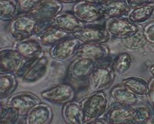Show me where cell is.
<instances>
[{"mask_svg": "<svg viewBox=\"0 0 154 124\" xmlns=\"http://www.w3.org/2000/svg\"><path fill=\"white\" fill-rule=\"evenodd\" d=\"M86 123H96V124H109L106 119L104 118V116L98 117V118H95V119H90Z\"/></svg>", "mask_w": 154, "mask_h": 124, "instance_id": "e575fe53", "label": "cell"}, {"mask_svg": "<svg viewBox=\"0 0 154 124\" xmlns=\"http://www.w3.org/2000/svg\"><path fill=\"white\" fill-rule=\"evenodd\" d=\"M53 24L69 35H73L79 32L86 25L78 19L72 12H60L55 18Z\"/></svg>", "mask_w": 154, "mask_h": 124, "instance_id": "9a60e30c", "label": "cell"}, {"mask_svg": "<svg viewBox=\"0 0 154 124\" xmlns=\"http://www.w3.org/2000/svg\"><path fill=\"white\" fill-rule=\"evenodd\" d=\"M146 96L149 106L154 113V77H152L148 82V92Z\"/></svg>", "mask_w": 154, "mask_h": 124, "instance_id": "d6a6232c", "label": "cell"}, {"mask_svg": "<svg viewBox=\"0 0 154 124\" xmlns=\"http://www.w3.org/2000/svg\"><path fill=\"white\" fill-rule=\"evenodd\" d=\"M19 14L17 0H0V19L3 21L11 20Z\"/></svg>", "mask_w": 154, "mask_h": 124, "instance_id": "4316f807", "label": "cell"}, {"mask_svg": "<svg viewBox=\"0 0 154 124\" xmlns=\"http://www.w3.org/2000/svg\"><path fill=\"white\" fill-rule=\"evenodd\" d=\"M103 26L109 37L120 40L136 34L140 29L139 25L123 16L106 19Z\"/></svg>", "mask_w": 154, "mask_h": 124, "instance_id": "5b68a950", "label": "cell"}, {"mask_svg": "<svg viewBox=\"0 0 154 124\" xmlns=\"http://www.w3.org/2000/svg\"><path fill=\"white\" fill-rule=\"evenodd\" d=\"M62 116L65 122L68 124H83L84 115L79 102L72 100L63 105Z\"/></svg>", "mask_w": 154, "mask_h": 124, "instance_id": "44dd1931", "label": "cell"}, {"mask_svg": "<svg viewBox=\"0 0 154 124\" xmlns=\"http://www.w3.org/2000/svg\"><path fill=\"white\" fill-rule=\"evenodd\" d=\"M81 1H83L85 2H87V3L92 4V5L101 6L102 5H103L104 3H106L109 0H81Z\"/></svg>", "mask_w": 154, "mask_h": 124, "instance_id": "d590c367", "label": "cell"}, {"mask_svg": "<svg viewBox=\"0 0 154 124\" xmlns=\"http://www.w3.org/2000/svg\"><path fill=\"white\" fill-rule=\"evenodd\" d=\"M100 7L106 19L122 17L131 9L126 0H109Z\"/></svg>", "mask_w": 154, "mask_h": 124, "instance_id": "7402d4cb", "label": "cell"}, {"mask_svg": "<svg viewBox=\"0 0 154 124\" xmlns=\"http://www.w3.org/2000/svg\"><path fill=\"white\" fill-rule=\"evenodd\" d=\"M72 36L79 40L81 44H105L110 37L104 26L100 25H86L79 32Z\"/></svg>", "mask_w": 154, "mask_h": 124, "instance_id": "7c38bea8", "label": "cell"}, {"mask_svg": "<svg viewBox=\"0 0 154 124\" xmlns=\"http://www.w3.org/2000/svg\"><path fill=\"white\" fill-rule=\"evenodd\" d=\"M110 55L109 48L105 44L91 43L81 44L75 53V57H82L94 62L106 60Z\"/></svg>", "mask_w": 154, "mask_h": 124, "instance_id": "8fae6325", "label": "cell"}, {"mask_svg": "<svg viewBox=\"0 0 154 124\" xmlns=\"http://www.w3.org/2000/svg\"><path fill=\"white\" fill-rule=\"evenodd\" d=\"M38 96L31 92H21L17 94H12L7 99L5 104L14 109L21 117H25L31 109L41 103Z\"/></svg>", "mask_w": 154, "mask_h": 124, "instance_id": "ba28073f", "label": "cell"}, {"mask_svg": "<svg viewBox=\"0 0 154 124\" xmlns=\"http://www.w3.org/2000/svg\"><path fill=\"white\" fill-rule=\"evenodd\" d=\"M40 96L52 104L63 106L75 99V90L70 84L60 83L42 91Z\"/></svg>", "mask_w": 154, "mask_h": 124, "instance_id": "8992f818", "label": "cell"}, {"mask_svg": "<svg viewBox=\"0 0 154 124\" xmlns=\"http://www.w3.org/2000/svg\"><path fill=\"white\" fill-rule=\"evenodd\" d=\"M110 95L116 104L135 106L140 101V96L133 93L123 84L112 87Z\"/></svg>", "mask_w": 154, "mask_h": 124, "instance_id": "ffe728a7", "label": "cell"}, {"mask_svg": "<svg viewBox=\"0 0 154 124\" xmlns=\"http://www.w3.org/2000/svg\"><path fill=\"white\" fill-rule=\"evenodd\" d=\"M49 67V57L43 54L34 59L27 60L16 74L23 83H35L46 76Z\"/></svg>", "mask_w": 154, "mask_h": 124, "instance_id": "7a4b0ae2", "label": "cell"}, {"mask_svg": "<svg viewBox=\"0 0 154 124\" xmlns=\"http://www.w3.org/2000/svg\"><path fill=\"white\" fill-rule=\"evenodd\" d=\"M44 0H17L19 13H29Z\"/></svg>", "mask_w": 154, "mask_h": 124, "instance_id": "4dcf8cb0", "label": "cell"}, {"mask_svg": "<svg viewBox=\"0 0 154 124\" xmlns=\"http://www.w3.org/2000/svg\"><path fill=\"white\" fill-rule=\"evenodd\" d=\"M63 10V4L55 0H44L35 9L31 11L29 14L38 20L40 25V30L42 27L53 24L55 18Z\"/></svg>", "mask_w": 154, "mask_h": 124, "instance_id": "52a82bcc", "label": "cell"}, {"mask_svg": "<svg viewBox=\"0 0 154 124\" xmlns=\"http://www.w3.org/2000/svg\"><path fill=\"white\" fill-rule=\"evenodd\" d=\"M26 59L14 48H5L0 51V73L16 74Z\"/></svg>", "mask_w": 154, "mask_h": 124, "instance_id": "30bf717a", "label": "cell"}, {"mask_svg": "<svg viewBox=\"0 0 154 124\" xmlns=\"http://www.w3.org/2000/svg\"><path fill=\"white\" fill-rule=\"evenodd\" d=\"M123 47L132 51L141 49L146 44L147 41L144 36L143 28H140L136 34L121 40Z\"/></svg>", "mask_w": 154, "mask_h": 124, "instance_id": "484cf974", "label": "cell"}, {"mask_svg": "<svg viewBox=\"0 0 154 124\" xmlns=\"http://www.w3.org/2000/svg\"><path fill=\"white\" fill-rule=\"evenodd\" d=\"M13 48L21 54L26 60H32L45 54L40 43L37 40L32 38L16 40L13 44Z\"/></svg>", "mask_w": 154, "mask_h": 124, "instance_id": "ac0fdd59", "label": "cell"}, {"mask_svg": "<svg viewBox=\"0 0 154 124\" xmlns=\"http://www.w3.org/2000/svg\"><path fill=\"white\" fill-rule=\"evenodd\" d=\"M154 12V2L143 4L132 8L129 12L128 18L137 25H142L146 23Z\"/></svg>", "mask_w": 154, "mask_h": 124, "instance_id": "603a6c76", "label": "cell"}, {"mask_svg": "<svg viewBox=\"0 0 154 124\" xmlns=\"http://www.w3.org/2000/svg\"><path fill=\"white\" fill-rule=\"evenodd\" d=\"M20 116L14 109L6 104L1 105L0 107V124H15L18 122Z\"/></svg>", "mask_w": 154, "mask_h": 124, "instance_id": "f1b7e54d", "label": "cell"}, {"mask_svg": "<svg viewBox=\"0 0 154 124\" xmlns=\"http://www.w3.org/2000/svg\"><path fill=\"white\" fill-rule=\"evenodd\" d=\"M72 12L78 19L84 23H92L104 18L101 7L92 5L83 1H79L74 4Z\"/></svg>", "mask_w": 154, "mask_h": 124, "instance_id": "4fadbf2b", "label": "cell"}, {"mask_svg": "<svg viewBox=\"0 0 154 124\" xmlns=\"http://www.w3.org/2000/svg\"><path fill=\"white\" fill-rule=\"evenodd\" d=\"M96 62L82 57H75L68 68V75L75 81L87 80Z\"/></svg>", "mask_w": 154, "mask_h": 124, "instance_id": "e0dca14e", "label": "cell"}, {"mask_svg": "<svg viewBox=\"0 0 154 124\" xmlns=\"http://www.w3.org/2000/svg\"><path fill=\"white\" fill-rule=\"evenodd\" d=\"M132 64L133 59L131 55L127 52H123L115 57L112 61V67L116 74L118 76H122L130 69Z\"/></svg>", "mask_w": 154, "mask_h": 124, "instance_id": "83f0119b", "label": "cell"}, {"mask_svg": "<svg viewBox=\"0 0 154 124\" xmlns=\"http://www.w3.org/2000/svg\"><path fill=\"white\" fill-rule=\"evenodd\" d=\"M148 71H149V73L151 74V76L154 77V64H151L150 66L148 68Z\"/></svg>", "mask_w": 154, "mask_h": 124, "instance_id": "74e56055", "label": "cell"}, {"mask_svg": "<svg viewBox=\"0 0 154 124\" xmlns=\"http://www.w3.org/2000/svg\"><path fill=\"white\" fill-rule=\"evenodd\" d=\"M61 4H75L81 0H55Z\"/></svg>", "mask_w": 154, "mask_h": 124, "instance_id": "8d00e7d4", "label": "cell"}, {"mask_svg": "<svg viewBox=\"0 0 154 124\" xmlns=\"http://www.w3.org/2000/svg\"><path fill=\"white\" fill-rule=\"evenodd\" d=\"M116 75L112 62L107 60L96 62L87 79L89 91L96 92L109 89L113 84Z\"/></svg>", "mask_w": 154, "mask_h": 124, "instance_id": "6da1fadb", "label": "cell"}, {"mask_svg": "<svg viewBox=\"0 0 154 124\" xmlns=\"http://www.w3.org/2000/svg\"><path fill=\"white\" fill-rule=\"evenodd\" d=\"M68 34L61 30L53 24L42 27L36 34V40L42 47H51L68 37Z\"/></svg>", "mask_w": 154, "mask_h": 124, "instance_id": "2e32d148", "label": "cell"}, {"mask_svg": "<svg viewBox=\"0 0 154 124\" xmlns=\"http://www.w3.org/2000/svg\"><path fill=\"white\" fill-rule=\"evenodd\" d=\"M126 1L131 9L136 7V6H138V5H143V4L153 2V0H126Z\"/></svg>", "mask_w": 154, "mask_h": 124, "instance_id": "836d02e7", "label": "cell"}, {"mask_svg": "<svg viewBox=\"0 0 154 124\" xmlns=\"http://www.w3.org/2000/svg\"><path fill=\"white\" fill-rule=\"evenodd\" d=\"M53 119V109L49 106L38 103L30 109L25 116L26 124H46Z\"/></svg>", "mask_w": 154, "mask_h": 124, "instance_id": "d6986e66", "label": "cell"}, {"mask_svg": "<svg viewBox=\"0 0 154 124\" xmlns=\"http://www.w3.org/2000/svg\"><path fill=\"white\" fill-rule=\"evenodd\" d=\"M122 84L138 96H146L148 92V82L140 76H129L123 78Z\"/></svg>", "mask_w": 154, "mask_h": 124, "instance_id": "d4e9b609", "label": "cell"}, {"mask_svg": "<svg viewBox=\"0 0 154 124\" xmlns=\"http://www.w3.org/2000/svg\"><path fill=\"white\" fill-rule=\"evenodd\" d=\"M143 31L147 42L154 44V20L147 23L143 27Z\"/></svg>", "mask_w": 154, "mask_h": 124, "instance_id": "1f68e13d", "label": "cell"}, {"mask_svg": "<svg viewBox=\"0 0 154 124\" xmlns=\"http://www.w3.org/2000/svg\"><path fill=\"white\" fill-rule=\"evenodd\" d=\"M104 118L109 124L133 123L134 106L116 104L108 109Z\"/></svg>", "mask_w": 154, "mask_h": 124, "instance_id": "5bb4252c", "label": "cell"}, {"mask_svg": "<svg viewBox=\"0 0 154 124\" xmlns=\"http://www.w3.org/2000/svg\"><path fill=\"white\" fill-rule=\"evenodd\" d=\"M150 106L145 105H140L134 106V121L133 123H144L147 122L152 117Z\"/></svg>", "mask_w": 154, "mask_h": 124, "instance_id": "f546056e", "label": "cell"}, {"mask_svg": "<svg viewBox=\"0 0 154 124\" xmlns=\"http://www.w3.org/2000/svg\"><path fill=\"white\" fill-rule=\"evenodd\" d=\"M84 115V123L90 119L104 116L109 108V100L103 91L92 92L79 101Z\"/></svg>", "mask_w": 154, "mask_h": 124, "instance_id": "3957f363", "label": "cell"}, {"mask_svg": "<svg viewBox=\"0 0 154 124\" xmlns=\"http://www.w3.org/2000/svg\"><path fill=\"white\" fill-rule=\"evenodd\" d=\"M39 30V23L29 13H19L9 21V32L16 40L31 38Z\"/></svg>", "mask_w": 154, "mask_h": 124, "instance_id": "277c9868", "label": "cell"}, {"mask_svg": "<svg viewBox=\"0 0 154 124\" xmlns=\"http://www.w3.org/2000/svg\"><path fill=\"white\" fill-rule=\"evenodd\" d=\"M17 76L12 73H0V99H7L17 87Z\"/></svg>", "mask_w": 154, "mask_h": 124, "instance_id": "cb8c5ba5", "label": "cell"}, {"mask_svg": "<svg viewBox=\"0 0 154 124\" xmlns=\"http://www.w3.org/2000/svg\"><path fill=\"white\" fill-rule=\"evenodd\" d=\"M81 44V42L73 36L61 41L49 50V57L60 62H65L75 56V53Z\"/></svg>", "mask_w": 154, "mask_h": 124, "instance_id": "9c48e42d", "label": "cell"}]
</instances>
